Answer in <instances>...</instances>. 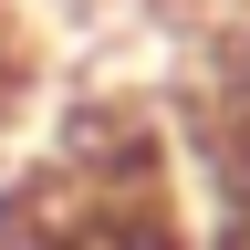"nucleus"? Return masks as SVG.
Instances as JSON below:
<instances>
[{
    "mask_svg": "<svg viewBox=\"0 0 250 250\" xmlns=\"http://www.w3.org/2000/svg\"><path fill=\"white\" fill-rule=\"evenodd\" d=\"M240 167H250V156H240Z\"/></svg>",
    "mask_w": 250,
    "mask_h": 250,
    "instance_id": "f257e3e1",
    "label": "nucleus"
}]
</instances>
